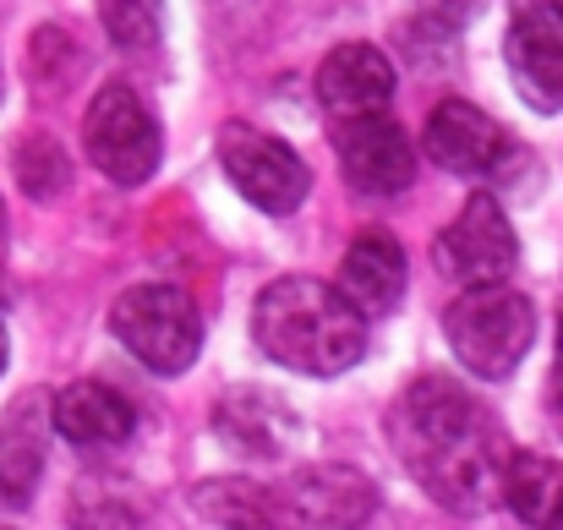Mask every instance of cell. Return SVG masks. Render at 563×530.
<instances>
[{"mask_svg":"<svg viewBox=\"0 0 563 530\" xmlns=\"http://www.w3.org/2000/svg\"><path fill=\"white\" fill-rule=\"evenodd\" d=\"M388 438L399 465L449 515H487L509 482L504 427L449 377H421L388 410Z\"/></svg>","mask_w":563,"mask_h":530,"instance_id":"cell-1","label":"cell"},{"mask_svg":"<svg viewBox=\"0 0 563 530\" xmlns=\"http://www.w3.org/2000/svg\"><path fill=\"white\" fill-rule=\"evenodd\" d=\"M257 351L301 377H340L367 355V312L323 279H274L252 307Z\"/></svg>","mask_w":563,"mask_h":530,"instance_id":"cell-2","label":"cell"},{"mask_svg":"<svg viewBox=\"0 0 563 530\" xmlns=\"http://www.w3.org/2000/svg\"><path fill=\"white\" fill-rule=\"evenodd\" d=\"M443 334H449L465 372L493 383V377H509L526 361V351L537 345V307L509 285H476V290H460L449 301Z\"/></svg>","mask_w":563,"mask_h":530,"instance_id":"cell-3","label":"cell"},{"mask_svg":"<svg viewBox=\"0 0 563 530\" xmlns=\"http://www.w3.org/2000/svg\"><path fill=\"white\" fill-rule=\"evenodd\" d=\"M110 334L159 377H181L202 351V312L176 285H137L110 307Z\"/></svg>","mask_w":563,"mask_h":530,"instance_id":"cell-4","label":"cell"},{"mask_svg":"<svg viewBox=\"0 0 563 530\" xmlns=\"http://www.w3.org/2000/svg\"><path fill=\"white\" fill-rule=\"evenodd\" d=\"M82 143H88V159L99 165V176H110L115 186H143L165 159L159 115L126 82H110L93 93V104L82 115Z\"/></svg>","mask_w":563,"mask_h":530,"instance_id":"cell-5","label":"cell"},{"mask_svg":"<svg viewBox=\"0 0 563 530\" xmlns=\"http://www.w3.org/2000/svg\"><path fill=\"white\" fill-rule=\"evenodd\" d=\"M219 165H224L230 186L263 213H296L307 202V186H312L301 154L290 143H279L246 121H230L219 132Z\"/></svg>","mask_w":563,"mask_h":530,"instance_id":"cell-6","label":"cell"},{"mask_svg":"<svg viewBox=\"0 0 563 530\" xmlns=\"http://www.w3.org/2000/svg\"><path fill=\"white\" fill-rule=\"evenodd\" d=\"M504 60L520 99L542 115L563 110V0H509Z\"/></svg>","mask_w":563,"mask_h":530,"instance_id":"cell-7","label":"cell"},{"mask_svg":"<svg viewBox=\"0 0 563 530\" xmlns=\"http://www.w3.org/2000/svg\"><path fill=\"white\" fill-rule=\"evenodd\" d=\"M432 257H438V268H443L454 285L476 290V285H504V279L515 274L520 241H515V224L504 219L498 197L476 191V197L460 208V219L438 235Z\"/></svg>","mask_w":563,"mask_h":530,"instance_id":"cell-8","label":"cell"},{"mask_svg":"<svg viewBox=\"0 0 563 530\" xmlns=\"http://www.w3.org/2000/svg\"><path fill=\"white\" fill-rule=\"evenodd\" d=\"M334 148L340 165L356 191L367 197H394L416 180V148L405 137L399 121L388 115H356V121H334Z\"/></svg>","mask_w":563,"mask_h":530,"instance_id":"cell-9","label":"cell"},{"mask_svg":"<svg viewBox=\"0 0 563 530\" xmlns=\"http://www.w3.org/2000/svg\"><path fill=\"white\" fill-rule=\"evenodd\" d=\"M421 148H427V159H432L438 170H449V176H487V170L504 165L509 137H504V126H498L487 110H476V104H465V99H443V104L427 115Z\"/></svg>","mask_w":563,"mask_h":530,"instance_id":"cell-10","label":"cell"},{"mask_svg":"<svg viewBox=\"0 0 563 530\" xmlns=\"http://www.w3.org/2000/svg\"><path fill=\"white\" fill-rule=\"evenodd\" d=\"M318 99L334 121L356 115H383L394 99V66L377 44H340L318 66Z\"/></svg>","mask_w":563,"mask_h":530,"instance_id":"cell-11","label":"cell"},{"mask_svg":"<svg viewBox=\"0 0 563 530\" xmlns=\"http://www.w3.org/2000/svg\"><path fill=\"white\" fill-rule=\"evenodd\" d=\"M290 498L312 530H356L373 520L377 487L356 465H307L290 476Z\"/></svg>","mask_w":563,"mask_h":530,"instance_id":"cell-12","label":"cell"},{"mask_svg":"<svg viewBox=\"0 0 563 530\" xmlns=\"http://www.w3.org/2000/svg\"><path fill=\"white\" fill-rule=\"evenodd\" d=\"M49 421H55V432H60L71 449H115V443L132 438L137 410H132V399L115 394L110 383H71V388L55 394Z\"/></svg>","mask_w":563,"mask_h":530,"instance_id":"cell-13","label":"cell"},{"mask_svg":"<svg viewBox=\"0 0 563 530\" xmlns=\"http://www.w3.org/2000/svg\"><path fill=\"white\" fill-rule=\"evenodd\" d=\"M197 509L224 530H312L290 487H263V482H208L197 493Z\"/></svg>","mask_w":563,"mask_h":530,"instance_id":"cell-14","label":"cell"},{"mask_svg":"<svg viewBox=\"0 0 563 530\" xmlns=\"http://www.w3.org/2000/svg\"><path fill=\"white\" fill-rule=\"evenodd\" d=\"M340 290L367 312H394L399 307V296H405V252H399V241L394 235H362V241H351V252H345V263H340Z\"/></svg>","mask_w":563,"mask_h":530,"instance_id":"cell-15","label":"cell"},{"mask_svg":"<svg viewBox=\"0 0 563 530\" xmlns=\"http://www.w3.org/2000/svg\"><path fill=\"white\" fill-rule=\"evenodd\" d=\"M213 421H219L224 443H235V449H246V454H285V443H290V432H296L290 410L274 405V399L257 394V388L230 394V399L213 410Z\"/></svg>","mask_w":563,"mask_h":530,"instance_id":"cell-16","label":"cell"},{"mask_svg":"<svg viewBox=\"0 0 563 530\" xmlns=\"http://www.w3.org/2000/svg\"><path fill=\"white\" fill-rule=\"evenodd\" d=\"M504 504L526 520V526H548L563 509V465L548 454H515L509 460V482H504Z\"/></svg>","mask_w":563,"mask_h":530,"instance_id":"cell-17","label":"cell"},{"mask_svg":"<svg viewBox=\"0 0 563 530\" xmlns=\"http://www.w3.org/2000/svg\"><path fill=\"white\" fill-rule=\"evenodd\" d=\"M44 471V449L27 421H0V509H22Z\"/></svg>","mask_w":563,"mask_h":530,"instance_id":"cell-18","label":"cell"},{"mask_svg":"<svg viewBox=\"0 0 563 530\" xmlns=\"http://www.w3.org/2000/svg\"><path fill=\"white\" fill-rule=\"evenodd\" d=\"M99 16L121 49H148L159 38V0H99Z\"/></svg>","mask_w":563,"mask_h":530,"instance_id":"cell-19","label":"cell"},{"mask_svg":"<svg viewBox=\"0 0 563 530\" xmlns=\"http://www.w3.org/2000/svg\"><path fill=\"white\" fill-rule=\"evenodd\" d=\"M553 405L563 416V323H559V355H553Z\"/></svg>","mask_w":563,"mask_h":530,"instance_id":"cell-20","label":"cell"},{"mask_svg":"<svg viewBox=\"0 0 563 530\" xmlns=\"http://www.w3.org/2000/svg\"><path fill=\"white\" fill-rule=\"evenodd\" d=\"M5 351H11V340H5V323H0V372H5Z\"/></svg>","mask_w":563,"mask_h":530,"instance_id":"cell-21","label":"cell"},{"mask_svg":"<svg viewBox=\"0 0 563 530\" xmlns=\"http://www.w3.org/2000/svg\"><path fill=\"white\" fill-rule=\"evenodd\" d=\"M542 530H563V509H559V515H553V520H548V526H542Z\"/></svg>","mask_w":563,"mask_h":530,"instance_id":"cell-22","label":"cell"}]
</instances>
